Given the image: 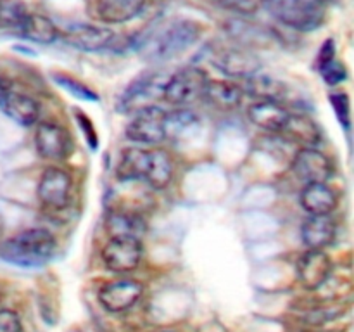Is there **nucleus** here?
I'll return each instance as SVG.
<instances>
[{"mask_svg": "<svg viewBox=\"0 0 354 332\" xmlns=\"http://www.w3.org/2000/svg\"><path fill=\"white\" fill-rule=\"evenodd\" d=\"M57 251V241L45 228H28L0 244V258L12 265L35 268L50 261Z\"/></svg>", "mask_w": 354, "mask_h": 332, "instance_id": "nucleus-1", "label": "nucleus"}, {"mask_svg": "<svg viewBox=\"0 0 354 332\" xmlns=\"http://www.w3.org/2000/svg\"><path fill=\"white\" fill-rule=\"evenodd\" d=\"M263 3L277 21L292 30L311 31L324 23L322 0H263Z\"/></svg>", "mask_w": 354, "mask_h": 332, "instance_id": "nucleus-2", "label": "nucleus"}, {"mask_svg": "<svg viewBox=\"0 0 354 332\" xmlns=\"http://www.w3.org/2000/svg\"><path fill=\"white\" fill-rule=\"evenodd\" d=\"M201 31H203V28L196 21H175L151 40V47H149L151 59L171 61V59L178 57L199 40Z\"/></svg>", "mask_w": 354, "mask_h": 332, "instance_id": "nucleus-3", "label": "nucleus"}, {"mask_svg": "<svg viewBox=\"0 0 354 332\" xmlns=\"http://www.w3.org/2000/svg\"><path fill=\"white\" fill-rule=\"evenodd\" d=\"M209 82L206 73L201 68H183L169 76L162 89V99L173 106H187L204 99L206 85Z\"/></svg>", "mask_w": 354, "mask_h": 332, "instance_id": "nucleus-4", "label": "nucleus"}, {"mask_svg": "<svg viewBox=\"0 0 354 332\" xmlns=\"http://www.w3.org/2000/svg\"><path fill=\"white\" fill-rule=\"evenodd\" d=\"M127 138L138 144L154 145L166 138V111L158 106H149L137 111L133 120L124 130Z\"/></svg>", "mask_w": 354, "mask_h": 332, "instance_id": "nucleus-5", "label": "nucleus"}, {"mask_svg": "<svg viewBox=\"0 0 354 332\" xmlns=\"http://www.w3.org/2000/svg\"><path fill=\"white\" fill-rule=\"evenodd\" d=\"M142 255V242L135 237H111L102 248L104 265L114 273L133 272L140 265Z\"/></svg>", "mask_w": 354, "mask_h": 332, "instance_id": "nucleus-6", "label": "nucleus"}, {"mask_svg": "<svg viewBox=\"0 0 354 332\" xmlns=\"http://www.w3.org/2000/svg\"><path fill=\"white\" fill-rule=\"evenodd\" d=\"M73 178L66 169L57 166H48L40 176L37 196L41 206L47 210H62L71 199Z\"/></svg>", "mask_w": 354, "mask_h": 332, "instance_id": "nucleus-7", "label": "nucleus"}, {"mask_svg": "<svg viewBox=\"0 0 354 332\" xmlns=\"http://www.w3.org/2000/svg\"><path fill=\"white\" fill-rule=\"evenodd\" d=\"M144 296V284L135 279H118L104 284L99 290V303L111 313L130 310Z\"/></svg>", "mask_w": 354, "mask_h": 332, "instance_id": "nucleus-8", "label": "nucleus"}, {"mask_svg": "<svg viewBox=\"0 0 354 332\" xmlns=\"http://www.w3.org/2000/svg\"><path fill=\"white\" fill-rule=\"evenodd\" d=\"M211 62L218 71L232 78H248L258 73L259 59L244 45H230L214 50Z\"/></svg>", "mask_w": 354, "mask_h": 332, "instance_id": "nucleus-9", "label": "nucleus"}, {"mask_svg": "<svg viewBox=\"0 0 354 332\" xmlns=\"http://www.w3.org/2000/svg\"><path fill=\"white\" fill-rule=\"evenodd\" d=\"M35 147L44 159L61 161L68 158L73 151L71 135L61 124L45 121L38 124L35 131Z\"/></svg>", "mask_w": 354, "mask_h": 332, "instance_id": "nucleus-10", "label": "nucleus"}, {"mask_svg": "<svg viewBox=\"0 0 354 332\" xmlns=\"http://www.w3.org/2000/svg\"><path fill=\"white\" fill-rule=\"evenodd\" d=\"M292 169L304 183H322L334 175V163L318 149L303 147L294 154Z\"/></svg>", "mask_w": 354, "mask_h": 332, "instance_id": "nucleus-11", "label": "nucleus"}, {"mask_svg": "<svg viewBox=\"0 0 354 332\" xmlns=\"http://www.w3.org/2000/svg\"><path fill=\"white\" fill-rule=\"evenodd\" d=\"M297 280L308 290H317L328 280L332 272V259L324 249H308L296 266Z\"/></svg>", "mask_w": 354, "mask_h": 332, "instance_id": "nucleus-12", "label": "nucleus"}, {"mask_svg": "<svg viewBox=\"0 0 354 332\" xmlns=\"http://www.w3.org/2000/svg\"><path fill=\"white\" fill-rule=\"evenodd\" d=\"M166 80H162L159 75H145L142 78L135 80L128 90L124 92L123 99H121L120 107L123 113L128 111H140L144 107L154 106V99L162 97V89H165Z\"/></svg>", "mask_w": 354, "mask_h": 332, "instance_id": "nucleus-13", "label": "nucleus"}, {"mask_svg": "<svg viewBox=\"0 0 354 332\" xmlns=\"http://www.w3.org/2000/svg\"><path fill=\"white\" fill-rule=\"evenodd\" d=\"M62 37H64L66 44L85 52L104 50L114 40L113 30L93 26V24H75V26H69Z\"/></svg>", "mask_w": 354, "mask_h": 332, "instance_id": "nucleus-14", "label": "nucleus"}, {"mask_svg": "<svg viewBox=\"0 0 354 332\" xmlns=\"http://www.w3.org/2000/svg\"><path fill=\"white\" fill-rule=\"evenodd\" d=\"M0 109L3 111L6 116H9L10 120L16 121L17 124H23V127L33 124L40 114V106L33 97L12 89H9L0 97Z\"/></svg>", "mask_w": 354, "mask_h": 332, "instance_id": "nucleus-15", "label": "nucleus"}, {"mask_svg": "<svg viewBox=\"0 0 354 332\" xmlns=\"http://www.w3.org/2000/svg\"><path fill=\"white\" fill-rule=\"evenodd\" d=\"M289 111L280 100H256L248 109L252 124L266 131H280L289 120Z\"/></svg>", "mask_w": 354, "mask_h": 332, "instance_id": "nucleus-16", "label": "nucleus"}, {"mask_svg": "<svg viewBox=\"0 0 354 332\" xmlns=\"http://www.w3.org/2000/svg\"><path fill=\"white\" fill-rule=\"evenodd\" d=\"M337 225L330 214H310L301 227V237L308 249H325L335 237Z\"/></svg>", "mask_w": 354, "mask_h": 332, "instance_id": "nucleus-17", "label": "nucleus"}, {"mask_svg": "<svg viewBox=\"0 0 354 332\" xmlns=\"http://www.w3.org/2000/svg\"><path fill=\"white\" fill-rule=\"evenodd\" d=\"M301 206L310 214H330L337 208L339 197L337 192L327 185V182L322 183H304V189L301 190Z\"/></svg>", "mask_w": 354, "mask_h": 332, "instance_id": "nucleus-18", "label": "nucleus"}, {"mask_svg": "<svg viewBox=\"0 0 354 332\" xmlns=\"http://www.w3.org/2000/svg\"><path fill=\"white\" fill-rule=\"evenodd\" d=\"M147 0H97L95 12L106 24H123L137 17Z\"/></svg>", "mask_w": 354, "mask_h": 332, "instance_id": "nucleus-19", "label": "nucleus"}, {"mask_svg": "<svg viewBox=\"0 0 354 332\" xmlns=\"http://www.w3.org/2000/svg\"><path fill=\"white\" fill-rule=\"evenodd\" d=\"M204 99L214 107L221 111H234L241 106L244 99V90L241 85L223 80H209L204 92Z\"/></svg>", "mask_w": 354, "mask_h": 332, "instance_id": "nucleus-20", "label": "nucleus"}, {"mask_svg": "<svg viewBox=\"0 0 354 332\" xmlns=\"http://www.w3.org/2000/svg\"><path fill=\"white\" fill-rule=\"evenodd\" d=\"M149 163H151V151L145 149H127L121 154L120 163H118L116 175L121 182H144L147 175Z\"/></svg>", "mask_w": 354, "mask_h": 332, "instance_id": "nucleus-21", "label": "nucleus"}, {"mask_svg": "<svg viewBox=\"0 0 354 332\" xmlns=\"http://www.w3.org/2000/svg\"><path fill=\"white\" fill-rule=\"evenodd\" d=\"M17 33L37 44H52L59 38V28L44 14L28 12Z\"/></svg>", "mask_w": 354, "mask_h": 332, "instance_id": "nucleus-22", "label": "nucleus"}, {"mask_svg": "<svg viewBox=\"0 0 354 332\" xmlns=\"http://www.w3.org/2000/svg\"><path fill=\"white\" fill-rule=\"evenodd\" d=\"M280 131L286 135V140H289L290 144L303 145V147H313L320 140V130L317 123L310 118L297 116V114H289V120Z\"/></svg>", "mask_w": 354, "mask_h": 332, "instance_id": "nucleus-23", "label": "nucleus"}, {"mask_svg": "<svg viewBox=\"0 0 354 332\" xmlns=\"http://www.w3.org/2000/svg\"><path fill=\"white\" fill-rule=\"evenodd\" d=\"M106 228L111 237H135L140 239L147 230L144 218L128 211H111L106 218Z\"/></svg>", "mask_w": 354, "mask_h": 332, "instance_id": "nucleus-24", "label": "nucleus"}, {"mask_svg": "<svg viewBox=\"0 0 354 332\" xmlns=\"http://www.w3.org/2000/svg\"><path fill=\"white\" fill-rule=\"evenodd\" d=\"M173 173H175V165H173L171 156L166 151H159V149L151 151V163H149L144 182L152 189H166L171 183Z\"/></svg>", "mask_w": 354, "mask_h": 332, "instance_id": "nucleus-25", "label": "nucleus"}, {"mask_svg": "<svg viewBox=\"0 0 354 332\" xmlns=\"http://www.w3.org/2000/svg\"><path fill=\"white\" fill-rule=\"evenodd\" d=\"M244 90V95L254 97L256 100H280L283 93V85L277 82L275 78H270L265 75H254L245 78L244 85H241Z\"/></svg>", "mask_w": 354, "mask_h": 332, "instance_id": "nucleus-26", "label": "nucleus"}, {"mask_svg": "<svg viewBox=\"0 0 354 332\" xmlns=\"http://www.w3.org/2000/svg\"><path fill=\"white\" fill-rule=\"evenodd\" d=\"M28 9L19 0H0V30L19 31Z\"/></svg>", "mask_w": 354, "mask_h": 332, "instance_id": "nucleus-27", "label": "nucleus"}, {"mask_svg": "<svg viewBox=\"0 0 354 332\" xmlns=\"http://www.w3.org/2000/svg\"><path fill=\"white\" fill-rule=\"evenodd\" d=\"M194 124H197V118L190 111L180 109L166 113V137H176V135L185 133Z\"/></svg>", "mask_w": 354, "mask_h": 332, "instance_id": "nucleus-28", "label": "nucleus"}, {"mask_svg": "<svg viewBox=\"0 0 354 332\" xmlns=\"http://www.w3.org/2000/svg\"><path fill=\"white\" fill-rule=\"evenodd\" d=\"M52 78L55 80V83H57L59 86L66 89L68 92H71L73 95L78 97V99H83V100H97V99H99V97H97V93L93 92V90H90L86 85H83V83L73 80L71 76L59 75V73H55V75H52Z\"/></svg>", "mask_w": 354, "mask_h": 332, "instance_id": "nucleus-29", "label": "nucleus"}, {"mask_svg": "<svg viewBox=\"0 0 354 332\" xmlns=\"http://www.w3.org/2000/svg\"><path fill=\"white\" fill-rule=\"evenodd\" d=\"M330 104L332 107H334L339 123H341L346 130H349V127H351V102H349L348 93H332Z\"/></svg>", "mask_w": 354, "mask_h": 332, "instance_id": "nucleus-30", "label": "nucleus"}, {"mask_svg": "<svg viewBox=\"0 0 354 332\" xmlns=\"http://www.w3.org/2000/svg\"><path fill=\"white\" fill-rule=\"evenodd\" d=\"M318 71H320V75L324 76L327 85H339V83L344 82L346 76H348L346 66L342 64L341 61H337V59H332V61L318 66Z\"/></svg>", "mask_w": 354, "mask_h": 332, "instance_id": "nucleus-31", "label": "nucleus"}, {"mask_svg": "<svg viewBox=\"0 0 354 332\" xmlns=\"http://www.w3.org/2000/svg\"><path fill=\"white\" fill-rule=\"evenodd\" d=\"M0 332H23V324L16 311L0 310Z\"/></svg>", "mask_w": 354, "mask_h": 332, "instance_id": "nucleus-32", "label": "nucleus"}, {"mask_svg": "<svg viewBox=\"0 0 354 332\" xmlns=\"http://www.w3.org/2000/svg\"><path fill=\"white\" fill-rule=\"evenodd\" d=\"M228 10H237L241 14H251L258 9V0H216Z\"/></svg>", "mask_w": 354, "mask_h": 332, "instance_id": "nucleus-33", "label": "nucleus"}, {"mask_svg": "<svg viewBox=\"0 0 354 332\" xmlns=\"http://www.w3.org/2000/svg\"><path fill=\"white\" fill-rule=\"evenodd\" d=\"M339 313H342V310H339V308L324 306L320 308V310L310 311V313L306 315V322H310V324H322V322L332 320V318L337 317Z\"/></svg>", "mask_w": 354, "mask_h": 332, "instance_id": "nucleus-34", "label": "nucleus"}, {"mask_svg": "<svg viewBox=\"0 0 354 332\" xmlns=\"http://www.w3.org/2000/svg\"><path fill=\"white\" fill-rule=\"evenodd\" d=\"M332 59H335V44L334 40H325V44L322 45L320 52H318L317 66L325 64V62L332 61Z\"/></svg>", "mask_w": 354, "mask_h": 332, "instance_id": "nucleus-35", "label": "nucleus"}, {"mask_svg": "<svg viewBox=\"0 0 354 332\" xmlns=\"http://www.w3.org/2000/svg\"><path fill=\"white\" fill-rule=\"evenodd\" d=\"M9 89H10V85L6 82V78H2V76H0V97H2Z\"/></svg>", "mask_w": 354, "mask_h": 332, "instance_id": "nucleus-36", "label": "nucleus"}, {"mask_svg": "<svg viewBox=\"0 0 354 332\" xmlns=\"http://www.w3.org/2000/svg\"><path fill=\"white\" fill-rule=\"evenodd\" d=\"M159 332H175V331H159Z\"/></svg>", "mask_w": 354, "mask_h": 332, "instance_id": "nucleus-37", "label": "nucleus"}, {"mask_svg": "<svg viewBox=\"0 0 354 332\" xmlns=\"http://www.w3.org/2000/svg\"><path fill=\"white\" fill-rule=\"evenodd\" d=\"M73 332H80V331H73Z\"/></svg>", "mask_w": 354, "mask_h": 332, "instance_id": "nucleus-38", "label": "nucleus"}]
</instances>
